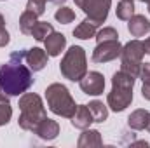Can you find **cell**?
I'll return each instance as SVG.
<instances>
[{
    "label": "cell",
    "mask_w": 150,
    "mask_h": 148,
    "mask_svg": "<svg viewBox=\"0 0 150 148\" xmlns=\"http://www.w3.org/2000/svg\"><path fill=\"white\" fill-rule=\"evenodd\" d=\"M25 51L11 54L7 63L0 65V89L9 96H19L33 85V75L30 66L25 65Z\"/></svg>",
    "instance_id": "cell-1"
},
{
    "label": "cell",
    "mask_w": 150,
    "mask_h": 148,
    "mask_svg": "<svg viewBox=\"0 0 150 148\" xmlns=\"http://www.w3.org/2000/svg\"><path fill=\"white\" fill-rule=\"evenodd\" d=\"M113 89L108 94V106L113 111H122L126 106H129V103L133 101V84H134V77H131L126 72H117L112 78Z\"/></svg>",
    "instance_id": "cell-2"
},
{
    "label": "cell",
    "mask_w": 150,
    "mask_h": 148,
    "mask_svg": "<svg viewBox=\"0 0 150 148\" xmlns=\"http://www.w3.org/2000/svg\"><path fill=\"white\" fill-rule=\"evenodd\" d=\"M19 110H21V117H19V125L26 131H35L37 125L45 118V110L44 105L40 101L37 94H25L19 99Z\"/></svg>",
    "instance_id": "cell-3"
},
{
    "label": "cell",
    "mask_w": 150,
    "mask_h": 148,
    "mask_svg": "<svg viewBox=\"0 0 150 148\" xmlns=\"http://www.w3.org/2000/svg\"><path fill=\"white\" fill-rule=\"evenodd\" d=\"M45 98H47V105L52 113L56 115H61V117H68L72 118L74 117L75 110V101L72 99L68 89L61 84H52L45 89Z\"/></svg>",
    "instance_id": "cell-4"
},
{
    "label": "cell",
    "mask_w": 150,
    "mask_h": 148,
    "mask_svg": "<svg viewBox=\"0 0 150 148\" xmlns=\"http://www.w3.org/2000/svg\"><path fill=\"white\" fill-rule=\"evenodd\" d=\"M61 73L65 75L68 80H74V82H79L84 75L87 73V66H86V52L82 47L79 45H74L68 49V52L65 54L61 65Z\"/></svg>",
    "instance_id": "cell-5"
},
{
    "label": "cell",
    "mask_w": 150,
    "mask_h": 148,
    "mask_svg": "<svg viewBox=\"0 0 150 148\" xmlns=\"http://www.w3.org/2000/svg\"><path fill=\"white\" fill-rule=\"evenodd\" d=\"M120 56H122V68H120V70L136 78V77L140 75L142 58L145 56L143 42H140V40H133V42L126 44V47H122Z\"/></svg>",
    "instance_id": "cell-6"
},
{
    "label": "cell",
    "mask_w": 150,
    "mask_h": 148,
    "mask_svg": "<svg viewBox=\"0 0 150 148\" xmlns=\"http://www.w3.org/2000/svg\"><path fill=\"white\" fill-rule=\"evenodd\" d=\"M108 9H110V0H86V4L82 5V11L98 26L107 19Z\"/></svg>",
    "instance_id": "cell-7"
},
{
    "label": "cell",
    "mask_w": 150,
    "mask_h": 148,
    "mask_svg": "<svg viewBox=\"0 0 150 148\" xmlns=\"http://www.w3.org/2000/svg\"><path fill=\"white\" fill-rule=\"evenodd\" d=\"M120 52H122V45L119 44V40L100 42L93 52V61L94 63H107V61L115 59L117 56H120Z\"/></svg>",
    "instance_id": "cell-8"
},
{
    "label": "cell",
    "mask_w": 150,
    "mask_h": 148,
    "mask_svg": "<svg viewBox=\"0 0 150 148\" xmlns=\"http://www.w3.org/2000/svg\"><path fill=\"white\" fill-rule=\"evenodd\" d=\"M79 82H80V89H82L86 94H91V96L103 94L105 78H103L101 73H98V72H89V73L84 75Z\"/></svg>",
    "instance_id": "cell-9"
},
{
    "label": "cell",
    "mask_w": 150,
    "mask_h": 148,
    "mask_svg": "<svg viewBox=\"0 0 150 148\" xmlns=\"http://www.w3.org/2000/svg\"><path fill=\"white\" fill-rule=\"evenodd\" d=\"M47 52L45 51H42V49H26V56H25V61H26V65L30 66V70L32 72H40L45 65H47Z\"/></svg>",
    "instance_id": "cell-10"
},
{
    "label": "cell",
    "mask_w": 150,
    "mask_h": 148,
    "mask_svg": "<svg viewBox=\"0 0 150 148\" xmlns=\"http://www.w3.org/2000/svg\"><path fill=\"white\" fill-rule=\"evenodd\" d=\"M44 42H45V52H47L49 56H59L61 51H63L65 45H67V38H65V35L56 33V32H52Z\"/></svg>",
    "instance_id": "cell-11"
},
{
    "label": "cell",
    "mask_w": 150,
    "mask_h": 148,
    "mask_svg": "<svg viewBox=\"0 0 150 148\" xmlns=\"http://www.w3.org/2000/svg\"><path fill=\"white\" fill-rule=\"evenodd\" d=\"M127 28L133 37H143L150 32V21L145 16H133L127 23Z\"/></svg>",
    "instance_id": "cell-12"
},
{
    "label": "cell",
    "mask_w": 150,
    "mask_h": 148,
    "mask_svg": "<svg viewBox=\"0 0 150 148\" xmlns=\"http://www.w3.org/2000/svg\"><path fill=\"white\" fill-rule=\"evenodd\" d=\"M91 122H94V120H93V115H91V111L87 108V105L77 106L74 117H72V124L77 129H86V127L91 125Z\"/></svg>",
    "instance_id": "cell-13"
},
{
    "label": "cell",
    "mask_w": 150,
    "mask_h": 148,
    "mask_svg": "<svg viewBox=\"0 0 150 148\" xmlns=\"http://www.w3.org/2000/svg\"><path fill=\"white\" fill-rule=\"evenodd\" d=\"M35 132H37L42 140H54V138L58 136V132H59V127H58V124H56L54 120H51V118L45 117V118L37 125Z\"/></svg>",
    "instance_id": "cell-14"
},
{
    "label": "cell",
    "mask_w": 150,
    "mask_h": 148,
    "mask_svg": "<svg viewBox=\"0 0 150 148\" xmlns=\"http://www.w3.org/2000/svg\"><path fill=\"white\" fill-rule=\"evenodd\" d=\"M96 28H98V25L96 23H93L89 18L87 19H84L77 28L74 30V35L77 38H82V40H86V38H91L96 35Z\"/></svg>",
    "instance_id": "cell-15"
},
{
    "label": "cell",
    "mask_w": 150,
    "mask_h": 148,
    "mask_svg": "<svg viewBox=\"0 0 150 148\" xmlns=\"http://www.w3.org/2000/svg\"><path fill=\"white\" fill-rule=\"evenodd\" d=\"M35 25H37V14L26 9V11L21 14V18H19V28H21V32H23L25 35H30Z\"/></svg>",
    "instance_id": "cell-16"
},
{
    "label": "cell",
    "mask_w": 150,
    "mask_h": 148,
    "mask_svg": "<svg viewBox=\"0 0 150 148\" xmlns=\"http://www.w3.org/2000/svg\"><path fill=\"white\" fill-rule=\"evenodd\" d=\"M52 32H54V30H52L51 23H47V21H37V25L33 26V30H32L30 35H33V38L38 40V42H44Z\"/></svg>",
    "instance_id": "cell-17"
},
{
    "label": "cell",
    "mask_w": 150,
    "mask_h": 148,
    "mask_svg": "<svg viewBox=\"0 0 150 148\" xmlns=\"http://www.w3.org/2000/svg\"><path fill=\"white\" fill-rule=\"evenodd\" d=\"M87 108H89V111H91L94 122H105V120H107L108 110H107V106H105L101 101H93V103L87 105Z\"/></svg>",
    "instance_id": "cell-18"
},
{
    "label": "cell",
    "mask_w": 150,
    "mask_h": 148,
    "mask_svg": "<svg viewBox=\"0 0 150 148\" xmlns=\"http://www.w3.org/2000/svg\"><path fill=\"white\" fill-rule=\"evenodd\" d=\"M150 113L145 110H136L131 117H129V125L133 129H145L147 124H149Z\"/></svg>",
    "instance_id": "cell-19"
},
{
    "label": "cell",
    "mask_w": 150,
    "mask_h": 148,
    "mask_svg": "<svg viewBox=\"0 0 150 148\" xmlns=\"http://www.w3.org/2000/svg\"><path fill=\"white\" fill-rule=\"evenodd\" d=\"M134 12V2L133 0H120L119 7H117V18L122 21H129L133 18Z\"/></svg>",
    "instance_id": "cell-20"
},
{
    "label": "cell",
    "mask_w": 150,
    "mask_h": 148,
    "mask_svg": "<svg viewBox=\"0 0 150 148\" xmlns=\"http://www.w3.org/2000/svg\"><path fill=\"white\" fill-rule=\"evenodd\" d=\"M84 145H101L100 132L98 131H86L82 134V138L79 140V147H84Z\"/></svg>",
    "instance_id": "cell-21"
},
{
    "label": "cell",
    "mask_w": 150,
    "mask_h": 148,
    "mask_svg": "<svg viewBox=\"0 0 150 148\" xmlns=\"http://www.w3.org/2000/svg\"><path fill=\"white\" fill-rule=\"evenodd\" d=\"M54 18H56L59 23L68 25V23H72V21L75 19V12L72 11V9H68V7H61V9H58V11H56Z\"/></svg>",
    "instance_id": "cell-22"
},
{
    "label": "cell",
    "mask_w": 150,
    "mask_h": 148,
    "mask_svg": "<svg viewBox=\"0 0 150 148\" xmlns=\"http://www.w3.org/2000/svg\"><path fill=\"white\" fill-rule=\"evenodd\" d=\"M117 32L113 30V28H103L101 32H98L96 33V40H98V44L100 42H108V40H117Z\"/></svg>",
    "instance_id": "cell-23"
},
{
    "label": "cell",
    "mask_w": 150,
    "mask_h": 148,
    "mask_svg": "<svg viewBox=\"0 0 150 148\" xmlns=\"http://www.w3.org/2000/svg\"><path fill=\"white\" fill-rule=\"evenodd\" d=\"M26 9L32 11V12H35L37 16H42L45 12V0H28Z\"/></svg>",
    "instance_id": "cell-24"
},
{
    "label": "cell",
    "mask_w": 150,
    "mask_h": 148,
    "mask_svg": "<svg viewBox=\"0 0 150 148\" xmlns=\"http://www.w3.org/2000/svg\"><path fill=\"white\" fill-rule=\"evenodd\" d=\"M11 115H12V110H11V105H9V101L5 103H0V125H4V124H7L9 122V118H11Z\"/></svg>",
    "instance_id": "cell-25"
},
{
    "label": "cell",
    "mask_w": 150,
    "mask_h": 148,
    "mask_svg": "<svg viewBox=\"0 0 150 148\" xmlns=\"http://www.w3.org/2000/svg\"><path fill=\"white\" fill-rule=\"evenodd\" d=\"M9 44V33L5 32V28H4V18H2V14H0V47H4V45H7Z\"/></svg>",
    "instance_id": "cell-26"
},
{
    "label": "cell",
    "mask_w": 150,
    "mask_h": 148,
    "mask_svg": "<svg viewBox=\"0 0 150 148\" xmlns=\"http://www.w3.org/2000/svg\"><path fill=\"white\" fill-rule=\"evenodd\" d=\"M140 77H142L143 82H150V63H145L140 68Z\"/></svg>",
    "instance_id": "cell-27"
},
{
    "label": "cell",
    "mask_w": 150,
    "mask_h": 148,
    "mask_svg": "<svg viewBox=\"0 0 150 148\" xmlns=\"http://www.w3.org/2000/svg\"><path fill=\"white\" fill-rule=\"evenodd\" d=\"M142 94H143V98L150 99V82H143V89H142Z\"/></svg>",
    "instance_id": "cell-28"
},
{
    "label": "cell",
    "mask_w": 150,
    "mask_h": 148,
    "mask_svg": "<svg viewBox=\"0 0 150 148\" xmlns=\"http://www.w3.org/2000/svg\"><path fill=\"white\" fill-rule=\"evenodd\" d=\"M143 47H145V54H149L150 56V37L143 42Z\"/></svg>",
    "instance_id": "cell-29"
},
{
    "label": "cell",
    "mask_w": 150,
    "mask_h": 148,
    "mask_svg": "<svg viewBox=\"0 0 150 148\" xmlns=\"http://www.w3.org/2000/svg\"><path fill=\"white\" fill-rule=\"evenodd\" d=\"M4 101H5V103L9 101V94H5V92L0 89V103H4Z\"/></svg>",
    "instance_id": "cell-30"
},
{
    "label": "cell",
    "mask_w": 150,
    "mask_h": 148,
    "mask_svg": "<svg viewBox=\"0 0 150 148\" xmlns=\"http://www.w3.org/2000/svg\"><path fill=\"white\" fill-rule=\"evenodd\" d=\"M75 4H77V5H79V7H80V9H82V5H84V4H86V0H75Z\"/></svg>",
    "instance_id": "cell-31"
},
{
    "label": "cell",
    "mask_w": 150,
    "mask_h": 148,
    "mask_svg": "<svg viewBox=\"0 0 150 148\" xmlns=\"http://www.w3.org/2000/svg\"><path fill=\"white\" fill-rule=\"evenodd\" d=\"M49 2H52V4H56V5H59V4H63V2H67V0H49Z\"/></svg>",
    "instance_id": "cell-32"
},
{
    "label": "cell",
    "mask_w": 150,
    "mask_h": 148,
    "mask_svg": "<svg viewBox=\"0 0 150 148\" xmlns=\"http://www.w3.org/2000/svg\"><path fill=\"white\" fill-rule=\"evenodd\" d=\"M147 129L150 131V118H149V124H147Z\"/></svg>",
    "instance_id": "cell-33"
},
{
    "label": "cell",
    "mask_w": 150,
    "mask_h": 148,
    "mask_svg": "<svg viewBox=\"0 0 150 148\" xmlns=\"http://www.w3.org/2000/svg\"><path fill=\"white\" fill-rule=\"evenodd\" d=\"M147 4H149V11H150V0H149V2H147Z\"/></svg>",
    "instance_id": "cell-34"
},
{
    "label": "cell",
    "mask_w": 150,
    "mask_h": 148,
    "mask_svg": "<svg viewBox=\"0 0 150 148\" xmlns=\"http://www.w3.org/2000/svg\"><path fill=\"white\" fill-rule=\"evenodd\" d=\"M142 2H149V0H142Z\"/></svg>",
    "instance_id": "cell-35"
}]
</instances>
